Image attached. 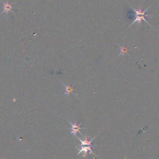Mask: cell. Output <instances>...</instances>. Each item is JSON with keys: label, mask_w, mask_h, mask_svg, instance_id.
I'll return each mask as SVG.
<instances>
[{"label": "cell", "mask_w": 159, "mask_h": 159, "mask_svg": "<svg viewBox=\"0 0 159 159\" xmlns=\"http://www.w3.org/2000/svg\"><path fill=\"white\" fill-rule=\"evenodd\" d=\"M149 7H150V6H149L148 7H147L146 9H145L143 11H142V7H141L140 5L139 6V10H137V9H135V8H134V7H132V9L134 11V12H135V20H134V22L129 26V27H130L132 25H133L134 24H135V23H136V22H138L139 25L141 24L142 20H144L145 22H147V24L150 25L149 23L148 22V21L146 20V19H145V17L150 16H149V15L145 14V12L147 11V10L149 9ZM150 17H152V16H150Z\"/></svg>", "instance_id": "cell-1"}, {"label": "cell", "mask_w": 159, "mask_h": 159, "mask_svg": "<svg viewBox=\"0 0 159 159\" xmlns=\"http://www.w3.org/2000/svg\"><path fill=\"white\" fill-rule=\"evenodd\" d=\"M69 123L70 124L71 126V134H72L73 135L75 136H77L76 134L78 132H80V130L81 129V128L80 127V125L81 124H76V122L75 123H72L71 122H69Z\"/></svg>", "instance_id": "cell-2"}, {"label": "cell", "mask_w": 159, "mask_h": 159, "mask_svg": "<svg viewBox=\"0 0 159 159\" xmlns=\"http://www.w3.org/2000/svg\"><path fill=\"white\" fill-rule=\"evenodd\" d=\"M1 2L3 4V11L2 12V13H6V14H8L9 12H12V4L9 3L8 1L4 2L2 1H1Z\"/></svg>", "instance_id": "cell-3"}, {"label": "cell", "mask_w": 159, "mask_h": 159, "mask_svg": "<svg viewBox=\"0 0 159 159\" xmlns=\"http://www.w3.org/2000/svg\"><path fill=\"white\" fill-rule=\"evenodd\" d=\"M80 152H78V155L80 154V153L81 152H84V154H86L88 152H89L90 153H93V154H94L93 153V152L92 151V149H91V147L92 146H89V145H80Z\"/></svg>", "instance_id": "cell-4"}, {"label": "cell", "mask_w": 159, "mask_h": 159, "mask_svg": "<svg viewBox=\"0 0 159 159\" xmlns=\"http://www.w3.org/2000/svg\"><path fill=\"white\" fill-rule=\"evenodd\" d=\"M62 84H63V86H65V92L64 94L69 95L70 94L72 93L73 94H74V95L76 96V94H75L73 93V90H74V89H73V88L72 87H71V86H70V84L66 85V84H65L64 83H62Z\"/></svg>", "instance_id": "cell-5"}, {"label": "cell", "mask_w": 159, "mask_h": 159, "mask_svg": "<svg viewBox=\"0 0 159 159\" xmlns=\"http://www.w3.org/2000/svg\"><path fill=\"white\" fill-rule=\"evenodd\" d=\"M76 137H77V138L80 140V141L81 142V145H89V146H92L91 143H92L93 140H94V137L93 139H91V140H88L87 139L86 137V138H85L84 140H81V139L80 138H79L78 136H76Z\"/></svg>", "instance_id": "cell-6"}, {"label": "cell", "mask_w": 159, "mask_h": 159, "mask_svg": "<svg viewBox=\"0 0 159 159\" xmlns=\"http://www.w3.org/2000/svg\"><path fill=\"white\" fill-rule=\"evenodd\" d=\"M119 47H120V54L119 55H125L126 54H127V52H128V48L127 47H125V46H120L119 45Z\"/></svg>", "instance_id": "cell-7"}]
</instances>
